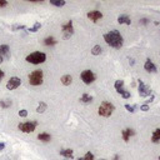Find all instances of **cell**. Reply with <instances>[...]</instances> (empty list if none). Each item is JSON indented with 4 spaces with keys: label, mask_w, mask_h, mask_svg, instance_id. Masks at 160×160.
<instances>
[{
    "label": "cell",
    "mask_w": 160,
    "mask_h": 160,
    "mask_svg": "<svg viewBox=\"0 0 160 160\" xmlns=\"http://www.w3.org/2000/svg\"><path fill=\"white\" fill-rule=\"evenodd\" d=\"M104 40L109 46L115 49H120L124 44V39L119 33V30H110L109 33L104 34Z\"/></svg>",
    "instance_id": "cell-1"
},
{
    "label": "cell",
    "mask_w": 160,
    "mask_h": 160,
    "mask_svg": "<svg viewBox=\"0 0 160 160\" xmlns=\"http://www.w3.org/2000/svg\"><path fill=\"white\" fill-rule=\"evenodd\" d=\"M115 110V106L113 103L110 101H103L100 105H99V109H98V113L100 116H103V118H110V116L113 115Z\"/></svg>",
    "instance_id": "cell-2"
},
{
    "label": "cell",
    "mask_w": 160,
    "mask_h": 160,
    "mask_svg": "<svg viewBox=\"0 0 160 160\" xmlns=\"http://www.w3.org/2000/svg\"><path fill=\"white\" fill-rule=\"evenodd\" d=\"M25 60L28 63H30V64H34V65H39V64H43V63L46 61V54H45V53L35 51V53L29 54Z\"/></svg>",
    "instance_id": "cell-3"
},
{
    "label": "cell",
    "mask_w": 160,
    "mask_h": 160,
    "mask_svg": "<svg viewBox=\"0 0 160 160\" xmlns=\"http://www.w3.org/2000/svg\"><path fill=\"white\" fill-rule=\"evenodd\" d=\"M43 79H44V73L40 69L34 70L29 74V84L33 85V87H39V85H41Z\"/></svg>",
    "instance_id": "cell-4"
},
{
    "label": "cell",
    "mask_w": 160,
    "mask_h": 160,
    "mask_svg": "<svg viewBox=\"0 0 160 160\" xmlns=\"http://www.w3.org/2000/svg\"><path fill=\"white\" fill-rule=\"evenodd\" d=\"M36 126H38V121H25V123H20L18 125V129L21 133L29 134V133H33Z\"/></svg>",
    "instance_id": "cell-5"
},
{
    "label": "cell",
    "mask_w": 160,
    "mask_h": 160,
    "mask_svg": "<svg viewBox=\"0 0 160 160\" xmlns=\"http://www.w3.org/2000/svg\"><path fill=\"white\" fill-rule=\"evenodd\" d=\"M81 80H83V83L84 84H87V85H90V84H93L94 81H95V79H97V75L91 71V70H84L83 73H81Z\"/></svg>",
    "instance_id": "cell-6"
},
{
    "label": "cell",
    "mask_w": 160,
    "mask_h": 160,
    "mask_svg": "<svg viewBox=\"0 0 160 160\" xmlns=\"http://www.w3.org/2000/svg\"><path fill=\"white\" fill-rule=\"evenodd\" d=\"M61 31H63V36H64V39H69L73 34H74V26H73V21L71 20H69L66 24H64L63 26H61Z\"/></svg>",
    "instance_id": "cell-7"
},
{
    "label": "cell",
    "mask_w": 160,
    "mask_h": 160,
    "mask_svg": "<svg viewBox=\"0 0 160 160\" xmlns=\"http://www.w3.org/2000/svg\"><path fill=\"white\" fill-rule=\"evenodd\" d=\"M138 91H139V95L141 98H146L149 97V95L151 94V89L148 87V85H145L143 83V80H139V87H138Z\"/></svg>",
    "instance_id": "cell-8"
},
{
    "label": "cell",
    "mask_w": 160,
    "mask_h": 160,
    "mask_svg": "<svg viewBox=\"0 0 160 160\" xmlns=\"http://www.w3.org/2000/svg\"><path fill=\"white\" fill-rule=\"evenodd\" d=\"M20 84H21V79L18 78V77H12L8 83H6V89L8 90H15L16 88L20 87Z\"/></svg>",
    "instance_id": "cell-9"
},
{
    "label": "cell",
    "mask_w": 160,
    "mask_h": 160,
    "mask_svg": "<svg viewBox=\"0 0 160 160\" xmlns=\"http://www.w3.org/2000/svg\"><path fill=\"white\" fill-rule=\"evenodd\" d=\"M88 19H90L93 23H97V21H99L101 18H103V14L99 12V10H93V12H89L87 14Z\"/></svg>",
    "instance_id": "cell-10"
},
{
    "label": "cell",
    "mask_w": 160,
    "mask_h": 160,
    "mask_svg": "<svg viewBox=\"0 0 160 160\" xmlns=\"http://www.w3.org/2000/svg\"><path fill=\"white\" fill-rule=\"evenodd\" d=\"M121 135H123V140H124L125 143H128V141L130 140V136L135 135V131H134L133 129H129V128H126V129H124V130L121 131Z\"/></svg>",
    "instance_id": "cell-11"
},
{
    "label": "cell",
    "mask_w": 160,
    "mask_h": 160,
    "mask_svg": "<svg viewBox=\"0 0 160 160\" xmlns=\"http://www.w3.org/2000/svg\"><path fill=\"white\" fill-rule=\"evenodd\" d=\"M144 69L148 73H156V66H155V64L150 59H146V61L144 64Z\"/></svg>",
    "instance_id": "cell-12"
},
{
    "label": "cell",
    "mask_w": 160,
    "mask_h": 160,
    "mask_svg": "<svg viewBox=\"0 0 160 160\" xmlns=\"http://www.w3.org/2000/svg\"><path fill=\"white\" fill-rule=\"evenodd\" d=\"M0 56H3L4 59H8L10 56V48L8 45H0Z\"/></svg>",
    "instance_id": "cell-13"
},
{
    "label": "cell",
    "mask_w": 160,
    "mask_h": 160,
    "mask_svg": "<svg viewBox=\"0 0 160 160\" xmlns=\"http://www.w3.org/2000/svg\"><path fill=\"white\" fill-rule=\"evenodd\" d=\"M60 155L64 156L65 159H73L74 158V151L71 150V149H61Z\"/></svg>",
    "instance_id": "cell-14"
},
{
    "label": "cell",
    "mask_w": 160,
    "mask_h": 160,
    "mask_svg": "<svg viewBox=\"0 0 160 160\" xmlns=\"http://www.w3.org/2000/svg\"><path fill=\"white\" fill-rule=\"evenodd\" d=\"M118 23L119 24H126V25H130L131 24V20L128 15H120L118 18Z\"/></svg>",
    "instance_id": "cell-15"
},
{
    "label": "cell",
    "mask_w": 160,
    "mask_h": 160,
    "mask_svg": "<svg viewBox=\"0 0 160 160\" xmlns=\"http://www.w3.org/2000/svg\"><path fill=\"white\" fill-rule=\"evenodd\" d=\"M38 139H39L40 141L48 143V141L51 140V136H50V134H48V133H40V134L38 135Z\"/></svg>",
    "instance_id": "cell-16"
},
{
    "label": "cell",
    "mask_w": 160,
    "mask_h": 160,
    "mask_svg": "<svg viewBox=\"0 0 160 160\" xmlns=\"http://www.w3.org/2000/svg\"><path fill=\"white\" fill-rule=\"evenodd\" d=\"M71 81H73V78H71V75H69V74L61 77V84L65 85V87H69V85L71 84Z\"/></svg>",
    "instance_id": "cell-17"
},
{
    "label": "cell",
    "mask_w": 160,
    "mask_h": 160,
    "mask_svg": "<svg viewBox=\"0 0 160 160\" xmlns=\"http://www.w3.org/2000/svg\"><path fill=\"white\" fill-rule=\"evenodd\" d=\"M151 141H153L154 144H158V143H160V129H155V130L153 131Z\"/></svg>",
    "instance_id": "cell-18"
},
{
    "label": "cell",
    "mask_w": 160,
    "mask_h": 160,
    "mask_svg": "<svg viewBox=\"0 0 160 160\" xmlns=\"http://www.w3.org/2000/svg\"><path fill=\"white\" fill-rule=\"evenodd\" d=\"M80 101H81V103H84V104H89V103H91V101H93V97H91L90 94H87V93H85V94H83V95H81Z\"/></svg>",
    "instance_id": "cell-19"
},
{
    "label": "cell",
    "mask_w": 160,
    "mask_h": 160,
    "mask_svg": "<svg viewBox=\"0 0 160 160\" xmlns=\"http://www.w3.org/2000/svg\"><path fill=\"white\" fill-rule=\"evenodd\" d=\"M46 109H48V105H46L44 101H40V103H39V105H38V108H36V113L43 114V113H44Z\"/></svg>",
    "instance_id": "cell-20"
},
{
    "label": "cell",
    "mask_w": 160,
    "mask_h": 160,
    "mask_svg": "<svg viewBox=\"0 0 160 160\" xmlns=\"http://www.w3.org/2000/svg\"><path fill=\"white\" fill-rule=\"evenodd\" d=\"M56 43H58V40H55V38H53V36H50V38H45V39H44V44H45L46 46L55 45Z\"/></svg>",
    "instance_id": "cell-21"
},
{
    "label": "cell",
    "mask_w": 160,
    "mask_h": 160,
    "mask_svg": "<svg viewBox=\"0 0 160 160\" xmlns=\"http://www.w3.org/2000/svg\"><path fill=\"white\" fill-rule=\"evenodd\" d=\"M50 4L54 6H58V8H61L66 4V2L65 0H50Z\"/></svg>",
    "instance_id": "cell-22"
},
{
    "label": "cell",
    "mask_w": 160,
    "mask_h": 160,
    "mask_svg": "<svg viewBox=\"0 0 160 160\" xmlns=\"http://www.w3.org/2000/svg\"><path fill=\"white\" fill-rule=\"evenodd\" d=\"M118 93L121 95V97L124 98V99H129L130 97H131V94H130V91H128V90H125L124 88L123 89H120V90H118Z\"/></svg>",
    "instance_id": "cell-23"
},
{
    "label": "cell",
    "mask_w": 160,
    "mask_h": 160,
    "mask_svg": "<svg viewBox=\"0 0 160 160\" xmlns=\"http://www.w3.org/2000/svg\"><path fill=\"white\" fill-rule=\"evenodd\" d=\"M0 106H2L3 109H8L12 106V101L10 100H0Z\"/></svg>",
    "instance_id": "cell-24"
},
{
    "label": "cell",
    "mask_w": 160,
    "mask_h": 160,
    "mask_svg": "<svg viewBox=\"0 0 160 160\" xmlns=\"http://www.w3.org/2000/svg\"><path fill=\"white\" fill-rule=\"evenodd\" d=\"M40 28H41V24L40 23H35L31 28H29V31H30V33H36L38 30H40Z\"/></svg>",
    "instance_id": "cell-25"
},
{
    "label": "cell",
    "mask_w": 160,
    "mask_h": 160,
    "mask_svg": "<svg viewBox=\"0 0 160 160\" xmlns=\"http://www.w3.org/2000/svg\"><path fill=\"white\" fill-rule=\"evenodd\" d=\"M114 87H115L116 91L120 90V89H123L124 88V80H116L115 84H114Z\"/></svg>",
    "instance_id": "cell-26"
},
{
    "label": "cell",
    "mask_w": 160,
    "mask_h": 160,
    "mask_svg": "<svg viewBox=\"0 0 160 160\" xmlns=\"http://www.w3.org/2000/svg\"><path fill=\"white\" fill-rule=\"evenodd\" d=\"M101 53V46L100 45H95L93 49H91V54L93 55H99Z\"/></svg>",
    "instance_id": "cell-27"
},
{
    "label": "cell",
    "mask_w": 160,
    "mask_h": 160,
    "mask_svg": "<svg viewBox=\"0 0 160 160\" xmlns=\"http://www.w3.org/2000/svg\"><path fill=\"white\" fill-rule=\"evenodd\" d=\"M26 26L25 25H23V24H15V25H13V31H18V30H24Z\"/></svg>",
    "instance_id": "cell-28"
},
{
    "label": "cell",
    "mask_w": 160,
    "mask_h": 160,
    "mask_svg": "<svg viewBox=\"0 0 160 160\" xmlns=\"http://www.w3.org/2000/svg\"><path fill=\"white\" fill-rule=\"evenodd\" d=\"M125 109L128 110V111H129V113H135V109H136V106H134V105H129V104H126L125 105Z\"/></svg>",
    "instance_id": "cell-29"
},
{
    "label": "cell",
    "mask_w": 160,
    "mask_h": 160,
    "mask_svg": "<svg viewBox=\"0 0 160 160\" xmlns=\"http://www.w3.org/2000/svg\"><path fill=\"white\" fill-rule=\"evenodd\" d=\"M84 159H85V160H95V158H94V154H93V153H90V151H88L87 154H85Z\"/></svg>",
    "instance_id": "cell-30"
},
{
    "label": "cell",
    "mask_w": 160,
    "mask_h": 160,
    "mask_svg": "<svg viewBox=\"0 0 160 160\" xmlns=\"http://www.w3.org/2000/svg\"><path fill=\"white\" fill-rule=\"evenodd\" d=\"M19 116L20 118H26L28 116V110H25V109H23V110H19Z\"/></svg>",
    "instance_id": "cell-31"
},
{
    "label": "cell",
    "mask_w": 160,
    "mask_h": 160,
    "mask_svg": "<svg viewBox=\"0 0 160 160\" xmlns=\"http://www.w3.org/2000/svg\"><path fill=\"white\" fill-rule=\"evenodd\" d=\"M140 110H141V111H148V110H149V105H148V104L141 105V106H140Z\"/></svg>",
    "instance_id": "cell-32"
},
{
    "label": "cell",
    "mask_w": 160,
    "mask_h": 160,
    "mask_svg": "<svg viewBox=\"0 0 160 160\" xmlns=\"http://www.w3.org/2000/svg\"><path fill=\"white\" fill-rule=\"evenodd\" d=\"M8 6V2H5V0H0V8H5Z\"/></svg>",
    "instance_id": "cell-33"
},
{
    "label": "cell",
    "mask_w": 160,
    "mask_h": 160,
    "mask_svg": "<svg viewBox=\"0 0 160 160\" xmlns=\"http://www.w3.org/2000/svg\"><path fill=\"white\" fill-rule=\"evenodd\" d=\"M5 77V73L3 71V70H0V81H2L3 80V78Z\"/></svg>",
    "instance_id": "cell-34"
},
{
    "label": "cell",
    "mask_w": 160,
    "mask_h": 160,
    "mask_svg": "<svg viewBox=\"0 0 160 160\" xmlns=\"http://www.w3.org/2000/svg\"><path fill=\"white\" fill-rule=\"evenodd\" d=\"M5 149V144L4 143H0V151H3Z\"/></svg>",
    "instance_id": "cell-35"
},
{
    "label": "cell",
    "mask_w": 160,
    "mask_h": 160,
    "mask_svg": "<svg viewBox=\"0 0 160 160\" xmlns=\"http://www.w3.org/2000/svg\"><path fill=\"white\" fill-rule=\"evenodd\" d=\"M154 100V95H151V97H150V99H149V100H146V104H149V103H151Z\"/></svg>",
    "instance_id": "cell-36"
},
{
    "label": "cell",
    "mask_w": 160,
    "mask_h": 160,
    "mask_svg": "<svg viewBox=\"0 0 160 160\" xmlns=\"http://www.w3.org/2000/svg\"><path fill=\"white\" fill-rule=\"evenodd\" d=\"M113 160H120V156L116 154V155H114V158H113Z\"/></svg>",
    "instance_id": "cell-37"
},
{
    "label": "cell",
    "mask_w": 160,
    "mask_h": 160,
    "mask_svg": "<svg viewBox=\"0 0 160 160\" xmlns=\"http://www.w3.org/2000/svg\"><path fill=\"white\" fill-rule=\"evenodd\" d=\"M141 23H143V24H146V23H148V19H143Z\"/></svg>",
    "instance_id": "cell-38"
},
{
    "label": "cell",
    "mask_w": 160,
    "mask_h": 160,
    "mask_svg": "<svg viewBox=\"0 0 160 160\" xmlns=\"http://www.w3.org/2000/svg\"><path fill=\"white\" fill-rule=\"evenodd\" d=\"M134 63H135L134 59H130V65H134Z\"/></svg>",
    "instance_id": "cell-39"
},
{
    "label": "cell",
    "mask_w": 160,
    "mask_h": 160,
    "mask_svg": "<svg viewBox=\"0 0 160 160\" xmlns=\"http://www.w3.org/2000/svg\"><path fill=\"white\" fill-rule=\"evenodd\" d=\"M3 61H4V58H3V56H0V64H2Z\"/></svg>",
    "instance_id": "cell-40"
},
{
    "label": "cell",
    "mask_w": 160,
    "mask_h": 160,
    "mask_svg": "<svg viewBox=\"0 0 160 160\" xmlns=\"http://www.w3.org/2000/svg\"><path fill=\"white\" fill-rule=\"evenodd\" d=\"M78 160H85V159H84V158H79Z\"/></svg>",
    "instance_id": "cell-41"
},
{
    "label": "cell",
    "mask_w": 160,
    "mask_h": 160,
    "mask_svg": "<svg viewBox=\"0 0 160 160\" xmlns=\"http://www.w3.org/2000/svg\"><path fill=\"white\" fill-rule=\"evenodd\" d=\"M99 160H106V159H99Z\"/></svg>",
    "instance_id": "cell-42"
},
{
    "label": "cell",
    "mask_w": 160,
    "mask_h": 160,
    "mask_svg": "<svg viewBox=\"0 0 160 160\" xmlns=\"http://www.w3.org/2000/svg\"><path fill=\"white\" fill-rule=\"evenodd\" d=\"M159 160H160V156H159Z\"/></svg>",
    "instance_id": "cell-43"
}]
</instances>
